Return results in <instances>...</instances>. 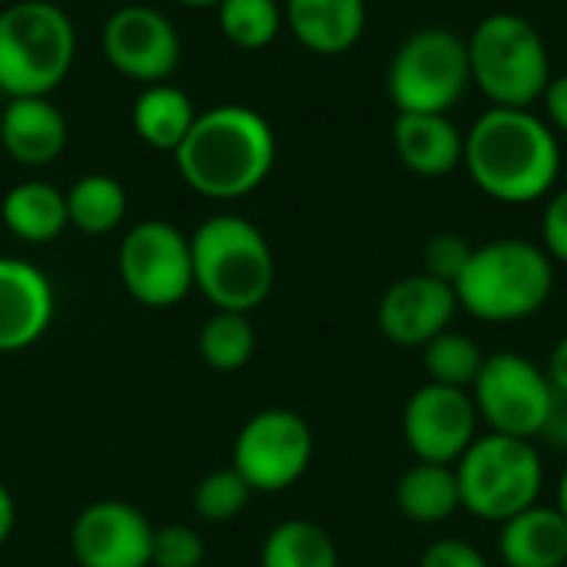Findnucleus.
<instances>
[{
    "instance_id": "35",
    "label": "nucleus",
    "mask_w": 567,
    "mask_h": 567,
    "mask_svg": "<svg viewBox=\"0 0 567 567\" xmlns=\"http://www.w3.org/2000/svg\"><path fill=\"white\" fill-rule=\"evenodd\" d=\"M545 375H548L555 395H558V399H567V336H561V339L555 342V349H551V355H548Z\"/></svg>"
},
{
    "instance_id": "30",
    "label": "nucleus",
    "mask_w": 567,
    "mask_h": 567,
    "mask_svg": "<svg viewBox=\"0 0 567 567\" xmlns=\"http://www.w3.org/2000/svg\"><path fill=\"white\" fill-rule=\"evenodd\" d=\"M206 542L189 525H163L153 532V561L150 567H203Z\"/></svg>"
},
{
    "instance_id": "26",
    "label": "nucleus",
    "mask_w": 567,
    "mask_h": 567,
    "mask_svg": "<svg viewBox=\"0 0 567 567\" xmlns=\"http://www.w3.org/2000/svg\"><path fill=\"white\" fill-rule=\"evenodd\" d=\"M199 359L213 372H239L256 355V329L246 312H226L216 309L203 326L196 339Z\"/></svg>"
},
{
    "instance_id": "8",
    "label": "nucleus",
    "mask_w": 567,
    "mask_h": 567,
    "mask_svg": "<svg viewBox=\"0 0 567 567\" xmlns=\"http://www.w3.org/2000/svg\"><path fill=\"white\" fill-rule=\"evenodd\" d=\"M399 113H449L472 86L468 43L449 27H422L392 53L385 73Z\"/></svg>"
},
{
    "instance_id": "33",
    "label": "nucleus",
    "mask_w": 567,
    "mask_h": 567,
    "mask_svg": "<svg viewBox=\"0 0 567 567\" xmlns=\"http://www.w3.org/2000/svg\"><path fill=\"white\" fill-rule=\"evenodd\" d=\"M419 567H492V565H488V558H485L475 545H468V542H462V538H439L435 545H429V548H425V555H422Z\"/></svg>"
},
{
    "instance_id": "1",
    "label": "nucleus",
    "mask_w": 567,
    "mask_h": 567,
    "mask_svg": "<svg viewBox=\"0 0 567 567\" xmlns=\"http://www.w3.org/2000/svg\"><path fill=\"white\" fill-rule=\"evenodd\" d=\"M462 163L488 199L528 206L555 193L561 143L535 110L488 106L465 133Z\"/></svg>"
},
{
    "instance_id": "36",
    "label": "nucleus",
    "mask_w": 567,
    "mask_h": 567,
    "mask_svg": "<svg viewBox=\"0 0 567 567\" xmlns=\"http://www.w3.org/2000/svg\"><path fill=\"white\" fill-rule=\"evenodd\" d=\"M13 525H17V505H13L10 488L0 482V548H3L7 538L13 535Z\"/></svg>"
},
{
    "instance_id": "41",
    "label": "nucleus",
    "mask_w": 567,
    "mask_h": 567,
    "mask_svg": "<svg viewBox=\"0 0 567 567\" xmlns=\"http://www.w3.org/2000/svg\"><path fill=\"white\" fill-rule=\"evenodd\" d=\"M565 567H567V565H565Z\"/></svg>"
},
{
    "instance_id": "40",
    "label": "nucleus",
    "mask_w": 567,
    "mask_h": 567,
    "mask_svg": "<svg viewBox=\"0 0 567 567\" xmlns=\"http://www.w3.org/2000/svg\"><path fill=\"white\" fill-rule=\"evenodd\" d=\"M3 3H13V0H3Z\"/></svg>"
},
{
    "instance_id": "14",
    "label": "nucleus",
    "mask_w": 567,
    "mask_h": 567,
    "mask_svg": "<svg viewBox=\"0 0 567 567\" xmlns=\"http://www.w3.org/2000/svg\"><path fill=\"white\" fill-rule=\"evenodd\" d=\"M153 525L130 502H93L70 528V555L80 567H150Z\"/></svg>"
},
{
    "instance_id": "4",
    "label": "nucleus",
    "mask_w": 567,
    "mask_h": 567,
    "mask_svg": "<svg viewBox=\"0 0 567 567\" xmlns=\"http://www.w3.org/2000/svg\"><path fill=\"white\" fill-rule=\"evenodd\" d=\"M555 292L551 256L528 239H492L472 249L455 282L458 309L478 322L508 326L538 316Z\"/></svg>"
},
{
    "instance_id": "37",
    "label": "nucleus",
    "mask_w": 567,
    "mask_h": 567,
    "mask_svg": "<svg viewBox=\"0 0 567 567\" xmlns=\"http://www.w3.org/2000/svg\"><path fill=\"white\" fill-rule=\"evenodd\" d=\"M545 435H555L558 442H565L567 445V399H558V402H555V415H551Z\"/></svg>"
},
{
    "instance_id": "6",
    "label": "nucleus",
    "mask_w": 567,
    "mask_h": 567,
    "mask_svg": "<svg viewBox=\"0 0 567 567\" xmlns=\"http://www.w3.org/2000/svg\"><path fill=\"white\" fill-rule=\"evenodd\" d=\"M76 30L50 0H13L0 10V90L7 96H50L70 73Z\"/></svg>"
},
{
    "instance_id": "29",
    "label": "nucleus",
    "mask_w": 567,
    "mask_h": 567,
    "mask_svg": "<svg viewBox=\"0 0 567 567\" xmlns=\"http://www.w3.org/2000/svg\"><path fill=\"white\" fill-rule=\"evenodd\" d=\"M252 498V488L246 485V478L229 465V468H216L209 472L196 492H193V508L203 522L209 525H226L233 518H239L246 512Z\"/></svg>"
},
{
    "instance_id": "21",
    "label": "nucleus",
    "mask_w": 567,
    "mask_h": 567,
    "mask_svg": "<svg viewBox=\"0 0 567 567\" xmlns=\"http://www.w3.org/2000/svg\"><path fill=\"white\" fill-rule=\"evenodd\" d=\"M395 505L412 525H442L462 512L455 465L415 462L395 485Z\"/></svg>"
},
{
    "instance_id": "32",
    "label": "nucleus",
    "mask_w": 567,
    "mask_h": 567,
    "mask_svg": "<svg viewBox=\"0 0 567 567\" xmlns=\"http://www.w3.org/2000/svg\"><path fill=\"white\" fill-rule=\"evenodd\" d=\"M542 249L551 256V262H565L567 266V186L555 189L545 203Z\"/></svg>"
},
{
    "instance_id": "9",
    "label": "nucleus",
    "mask_w": 567,
    "mask_h": 567,
    "mask_svg": "<svg viewBox=\"0 0 567 567\" xmlns=\"http://www.w3.org/2000/svg\"><path fill=\"white\" fill-rule=\"evenodd\" d=\"M468 392L488 432L528 442L548 432L558 402L545 369L522 352L485 355V365Z\"/></svg>"
},
{
    "instance_id": "10",
    "label": "nucleus",
    "mask_w": 567,
    "mask_h": 567,
    "mask_svg": "<svg viewBox=\"0 0 567 567\" xmlns=\"http://www.w3.org/2000/svg\"><path fill=\"white\" fill-rule=\"evenodd\" d=\"M120 282L146 309H173L193 292L189 236L166 219L136 223L116 252Z\"/></svg>"
},
{
    "instance_id": "5",
    "label": "nucleus",
    "mask_w": 567,
    "mask_h": 567,
    "mask_svg": "<svg viewBox=\"0 0 567 567\" xmlns=\"http://www.w3.org/2000/svg\"><path fill=\"white\" fill-rule=\"evenodd\" d=\"M465 43L472 83L492 100V106L535 110V103H542L555 73L548 43L528 17L495 10L475 23Z\"/></svg>"
},
{
    "instance_id": "19",
    "label": "nucleus",
    "mask_w": 567,
    "mask_h": 567,
    "mask_svg": "<svg viewBox=\"0 0 567 567\" xmlns=\"http://www.w3.org/2000/svg\"><path fill=\"white\" fill-rule=\"evenodd\" d=\"M286 27L292 37L319 56L349 53L365 33V0H286Z\"/></svg>"
},
{
    "instance_id": "18",
    "label": "nucleus",
    "mask_w": 567,
    "mask_h": 567,
    "mask_svg": "<svg viewBox=\"0 0 567 567\" xmlns=\"http://www.w3.org/2000/svg\"><path fill=\"white\" fill-rule=\"evenodd\" d=\"M392 140L402 166L425 179L455 173L465 156V133L449 113H399Z\"/></svg>"
},
{
    "instance_id": "23",
    "label": "nucleus",
    "mask_w": 567,
    "mask_h": 567,
    "mask_svg": "<svg viewBox=\"0 0 567 567\" xmlns=\"http://www.w3.org/2000/svg\"><path fill=\"white\" fill-rule=\"evenodd\" d=\"M0 219L20 243H33V246L50 243L70 226L66 193L40 179L17 183L0 203Z\"/></svg>"
},
{
    "instance_id": "3",
    "label": "nucleus",
    "mask_w": 567,
    "mask_h": 567,
    "mask_svg": "<svg viewBox=\"0 0 567 567\" xmlns=\"http://www.w3.org/2000/svg\"><path fill=\"white\" fill-rule=\"evenodd\" d=\"M193 252V289H199L213 309L252 312L259 309L276 282L272 246L256 223L236 213L209 216L189 236Z\"/></svg>"
},
{
    "instance_id": "11",
    "label": "nucleus",
    "mask_w": 567,
    "mask_h": 567,
    "mask_svg": "<svg viewBox=\"0 0 567 567\" xmlns=\"http://www.w3.org/2000/svg\"><path fill=\"white\" fill-rule=\"evenodd\" d=\"M316 439L309 422L292 409H262L233 442V468L246 485L266 495L292 488L312 465Z\"/></svg>"
},
{
    "instance_id": "31",
    "label": "nucleus",
    "mask_w": 567,
    "mask_h": 567,
    "mask_svg": "<svg viewBox=\"0 0 567 567\" xmlns=\"http://www.w3.org/2000/svg\"><path fill=\"white\" fill-rule=\"evenodd\" d=\"M472 249L475 246L465 236H458V233H435L425 243V269L422 272H429V276L455 286L458 276L465 272L468 259H472Z\"/></svg>"
},
{
    "instance_id": "22",
    "label": "nucleus",
    "mask_w": 567,
    "mask_h": 567,
    "mask_svg": "<svg viewBox=\"0 0 567 567\" xmlns=\"http://www.w3.org/2000/svg\"><path fill=\"white\" fill-rule=\"evenodd\" d=\"M130 120H133L136 136L146 146L176 153V146L186 140V133L196 123V106L186 90H179L176 83L166 80V83L143 86V93L133 103Z\"/></svg>"
},
{
    "instance_id": "15",
    "label": "nucleus",
    "mask_w": 567,
    "mask_h": 567,
    "mask_svg": "<svg viewBox=\"0 0 567 567\" xmlns=\"http://www.w3.org/2000/svg\"><path fill=\"white\" fill-rule=\"evenodd\" d=\"M455 312H458L455 286L429 272H415L385 289V296L379 299L375 322H379V332L392 346L422 349L435 336L452 329Z\"/></svg>"
},
{
    "instance_id": "20",
    "label": "nucleus",
    "mask_w": 567,
    "mask_h": 567,
    "mask_svg": "<svg viewBox=\"0 0 567 567\" xmlns=\"http://www.w3.org/2000/svg\"><path fill=\"white\" fill-rule=\"evenodd\" d=\"M498 558L505 567H565L567 518L558 505H532L498 532Z\"/></svg>"
},
{
    "instance_id": "2",
    "label": "nucleus",
    "mask_w": 567,
    "mask_h": 567,
    "mask_svg": "<svg viewBox=\"0 0 567 567\" xmlns=\"http://www.w3.org/2000/svg\"><path fill=\"white\" fill-rule=\"evenodd\" d=\"M179 176L206 199H243L266 183L276 166V133L269 120L243 103H219L196 113L193 130L173 153Z\"/></svg>"
},
{
    "instance_id": "28",
    "label": "nucleus",
    "mask_w": 567,
    "mask_h": 567,
    "mask_svg": "<svg viewBox=\"0 0 567 567\" xmlns=\"http://www.w3.org/2000/svg\"><path fill=\"white\" fill-rule=\"evenodd\" d=\"M223 37L239 50H262L276 40L286 17L276 0H219L216 3Z\"/></svg>"
},
{
    "instance_id": "34",
    "label": "nucleus",
    "mask_w": 567,
    "mask_h": 567,
    "mask_svg": "<svg viewBox=\"0 0 567 567\" xmlns=\"http://www.w3.org/2000/svg\"><path fill=\"white\" fill-rule=\"evenodd\" d=\"M542 103H545V120H548V126H551L555 133H565L567 136V70L551 76V83H548Z\"/></svg>"
},
{
    "instance_id": "39",
    "label": "nucleus",
    "mask_w": 567,
    "mask_h": 567,
    "mask_svg": "<svg viewBox=\"0 0 567 567\" xmlns=\"http://www.w3.org/2000/svg\"><path fill=\"white\" fill-rule=\"evenodd\" d=\"M176 3H186V7H216L219 0H176Z\"/></svg>"
},
{
    "instance_id": "27",
    "label": "nucleus",
    "mask_w": 567,
    "mask_h": 567,
    "mask_svg": "<svg viewBox=\"0 0 567 567\" xmlns=\"http://www.w3.org/2000/svg\"><path fill=\"white\" fill-rule=\"evenodd\" d=\"M422 365H425L429 382L468 392L485 365V352L472 336L445 329L429 346H422Z\"/></svg>"
},
{
    "instance_id": "38",
    "label": "nucleus",
    "mask_w": 567,
    "mask_h": 567,
    "mask_svg": "<svg viewBox=\"0 0 567 567\" xmlns=\"http://www.w3.org/2000/svg\"><path fill=\"white\" fill-rule=\"evenodd\" d=\"M555 505H558V512L567 518V468L561 472V482H558V502H555Z\"/></svg>"
},
{
    "instance_id": "7",
    "label": "nucleus",
    "mask_w": 567,
    "mask_h": 567,
    "mask_svg": "<svg viewBox=\"0 0 567 567\" xmlns=\"http://www.w3.org/2000/svg\"><path fill=\"white\" fill-rule=\"evenodd\" d=\"M455 478L462 508L478 522L502 525L538 505L545 488V462L535 442L488 432L478 435L455 462Z\"/></svg>"
},
{
    "instance_id": "17",
    "label": "nucleus",
    "mask_w": 567,
    "mask_h": 567,
    "mask_svg": "<svg viewBox=\"0 0 567 567\" xmlns=\"http://www.w3.org/2000/svg\"><path fill=\"white\" fill-rule=\"evenodd\" d=\"M0 143L20 166H47L66 146V120L50 96H10L0 113Z\"/></svg>"
},
{
    "instance_id": "13",
    "label": "nucleus",
    "mask_w": 567,
    "mask_h": 567,
    "mask_svg": "<svg viewBox=\"0 0 567 567\" xmlns=\"http://www.w3.org/2000/svg\"><path fill=\"white\" fill-rule=\"evenodd\" d=\"M179 33L159 10L126 3L103 27V53L110 66L143 86L166 83L179 66Z\"/></svg>"
},
{
    "instance_id": "12",
    "label": "nucleus",
    "mask_w": 567,
    "mask_h": 567,
    "mask_svg": "<svg viewBox=\"0 0 567 567\" xmlns=\"http://www.w3.org/2000/svg\"><path fill=\"white\" fill-rule=\"evenodd\" d=\"M478 422L472 392L425 382L405 402L402 435L419 462L455 465L478 439Z\"/></svg>"
},
{
    "instance_id": "16",
    "label": "nucleus",
    "mask_w": 567,
    "mask_h": 567,
    "mask_svg": "<svg viewBox=\"0 0 567 567\" xmlns=\"http://www.w3.org/2000/svg\"><path fill=\"white\" fill-rule=\"evenodd\" d=\"M56 312L53 282L27 259L0 256V352L37 346Z\"/></svg>"
},
{
    "instance_id": "25",
    "label": "nucleus",
    "mask_w": 567,
    "mask_h": 567,
    "mask_svg": "<svg viewBox=\"0 0 567 567\" xmlns=\"http://www.w3.org/2000/svg\"><path fill=\"white\" fill-rule=\"evenodd\" d=\"M259 567H339V548L322 525L289 518L266 535Z\"/></svg>"
},
{
    "instance_id": "24",
    "label": "nucleus",
    "mask_w": 567,
    "mask_h": 567,
    "mask_svg": "<svg viewBox=\"0 0 567 567\" xmlns=\"http://www.w3.org/2000/svg\"><path fill=\"white\" fill-rule=\"evenodd\" d=\"M66 219L86 236H106L126 219V189L106 173H86L66 189Z\"/></svg>"
}]
</instances>
